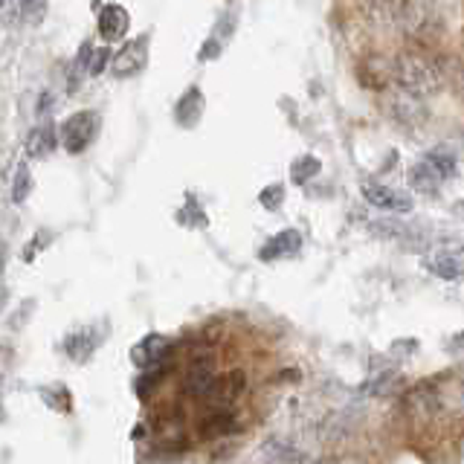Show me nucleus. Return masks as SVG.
<instances>
[{"label": "nucleus", "mask_w": 464, "mask_h": 464, "mask_svg": "<svg viewBox=\"0 0 464 464\" xmlns=\"http://www.w3.org/2000/svg\"><path fill=\"white\" fill-rule=\"evenodd\" d=\"M392 81L415 97H436L438 90H445L447 76L432 58L421 52H404L392 65Z\"/></svg>", "instance_id": "1"}, {"label": "nucleus", "mask_w": 464, "mask_h": 464, "mask_svg": "<svg viewBox=\"0 0 464 464\" xmlns=\"http://www.w3.org/2000/svg\"><path fill=\"white\" fill-rule=\"evenodd\" d=\"M99 134V113L97 111H76L61 122V145L70 154H81L90 149V143Z\"/></svg>", "instance_id": "2"}, {"label": "nucleus", "mask_w": 464, "mask_h": 464, "mask_svg": "<svg viewBox=\"0 0 464 464\" xmlns=\"http://www.w3.org/2000/svg\"><path fill=\"white\" fill-rule=\"evenodd\" d=\"M363 197L372 204L375 209H386V213H413V197L398 192V189H389L383 183L366 181L363 183Z\"/></svg>", "instance_id": "3"}, {"label": "nucleus", "mask_w": 464, "mask_h": 464, "mask_svg": "<svg viewBox=\"0 0 464 464\" xmlns=\"http://www.w3.org/2000/svg\"><path fill=\"white\" fill-rule=\"evenodd\" d=\"M145 58H149V41L145 38H134L128 41L120 52L111 56V70L113 76H136L145 67Z\"/></svg>", "instance_id": "4"}, {"label": "nucleus", "mask_w": 464, "mask_h": 464, "mask_svg": "<svg viewBox=\"0 0 464 464\" xmlns=\"http://www.w3.org/2000/svg\"><path fill=\"white\" fill-rule=\"evenodd\" d=\"M104 340V329H97V325H88V329H79L65 336V354L73 363H88L93 352L102 345Z\"/></svg>", "instance_id": "5"}, {"label": "nucleus", "mask_w": 464, "mask_h": 464, "mask_svg": "<svg viewBox=\"0 0 464 464\" xmlns=\"http://www.w3.org/2000/svg\"><path fill=\"white\" fill-rule=\"evenodd\" d=\"M213 381H215V360L209 354L206 357H195V360L189 363V368H186L183 392L197 398V400H204L206 392H209V386H213Z\"/></svg>", "instance_id": "6"}, {"label": "nucleus", "mask_w": 464, "mask_h": 464, "mask_svg": "<svg viewBox=\"0 0 464 464\" xmlns=\"http://www.w3.org/2000/svg\"><path fill=\"white\" fill-rule=\"evenodd\" d=\"M247 389V375L241 372V368H236V372H227V375H215V381L213 386H209V392H206V404H213V406H227L232 404L241 392Z\"/></svg>", "instance_id": "7"}, {"label": "nucleus", "mask_w": 464, "mask_h": 464, "mask_svg": "<svg viewBox=\"0 0 464 464\" xmlns=\"http://www.w3.org/2000/svg\"><path fill=\"white\" fill-rule=\"evenodd\" d=\"M424 267L432 276L445 282H459L461 279V250L456 247H438L424 256Z\"/></svg>", "instance_id": "8"}, {"label": "nucleus", "mask_w": 464, "mask_h": 464, "mask_svg": "<svg viewBox=\"0 0 464 464\" xmlns=\"http://www.w3.org/2000/svg\"><path fill=\"white\" fill-rule=\"evenodd\" d=\"M232 432H238V421L227 406H213V413L197 418V436L213 441V438H227Z\"/></svg>", "instance_id": "9"}, {"label": "nucleus", "mask_w": 464, "mask_h": 464, "mask_svg": "<svg viewBox=\"0 0 464 464\" xmlns=\"http://www.w3.org/2000/svg\"><path fill=\"white\" fill-rule=\"evenodd\" d=\"M168 340L163 334H145L140 343H136L131 348V360L136 368H149V366H157V363H163L166 357H168Z\"/></svg>", "instance_id": "10"}, {"label": "nucleus", "mask_w": 464, "mask_h": 464, "mask_svg": "<svg viewBox=\"0 0 464 464\" xmlns=\"http://www.w3.org/2000/svg\"><path fill=\"white\" fill-rule=\"evenodd\" d=\"M299 250H302V232L299 229H284V232H279V236H273L267 244L259 250V259L270 265V261L297 256Z\"/></svg>", "instance_id": "11"}, {"label": "nucleus", "mask_w": 464, "mask_h": 464, "mask_svg": "<svg viewBox=\"0 0 464 464\" xmlns=\"http://www.w3.org/2000/svg\"><path fill=\"white\" fill-rule=\"evenodd\" d=\"M128 27H131L128 9L120 6V4L102 6V12H99V33H102L104 41H120L125 33H128Z\"/></svg>", "instance_id": "12"}, {"label": "nucleus", "mask_w": 464, "mask_h": 464, "mask_svg": "<svg viewBox=\"0 0 464 464\" xmlns=\"http://www.w3.org/2000/svg\"><path fill=\"white\" fill-rule=\"evenodd\" d=\"M204 108H206V99H204V90L200 88H189L181 102L174 104V120L181 128H195L200 122V116H204Z\"/></svg>", "instance_id": "13"}, {"label": "nucleus", "mask_w": 464, "mask_h": 464, "mask_svg": "<svg viewBox=\"0 0 464 464\" xmlns=\"http://www.w3.org/2000/svg\"><path fill=\"white\" fill-rule=\"evenodd\" d=\"M386 108L392 111V116L398 122H418L421 116V104H418V97L415 93H409V90H404L400 88L398 93H389L386 97Z\"/></svg>", "instance_id": "14"}, {"label": "nucleus", "mask_w": 464, "mask_h": 464, "mask_svg": "<svg viewBox=\"0 0 464 464\" xmlns=\"http://www.w3.org/2000/svg\"><path fill=\"white\" fill-rule=\"evenodd\" d=\"M56 128L52 125H38L27 136V157L29 160H44V157L56 151Z\"/></svg>", "instance_id": "15"}, {"label": "nucleus", "mask_w": 464, "mask_h": 464, "mask_svg": "<svg viewBox=\"0 0 464 464\" xmlns=\"http://www.w3.org/2000/svg\"><path fill=\"white\" fill-rule=\"evenodd\" d=\"M424 160L432 166V172H436L441 181H450V177H456L459 172V154L452 145H438V149H432Z\"/></svg>", "instance_id": "16"}, {"label": "nucleus", "mask_w": 464, "mask_h": 464, "mask_svg": "<svg viewBox=\"0 0 464 464\" xmlns=\"http://www.w3.org/2000/svg\"><path fill=\"white\" fill-rule=\"evenodd\" d=\"M409 186H413L415 192L432 197V195H438L441 177H438L436 172H432V166H429L427 160H418L413 168H409Z\"/></svg>", "instance_id": "17"}, {"label": "nucleus", "mask_w": 464, "mask_h": 464, "mask_svg": "<svg viewBox=\"0 0 464 464\" xmlns=\"http://www.w3.org/2000/svg\"><path fill=\"white\" fill-rule=\"evenodd\" d=\"M41 400H44L50 409L61 413V415H70L73 413V395H70V389L61 386V383L41 386Z\"/></svg>", "instance_id": "18"}, {"label": "nucleus", "mask_w": 464, "mask_h": 464, "mask_svg": "<svg viewBox=\"0 0 464 464\" xmlns=\"http://www.w3.org/2000/svg\"><path fill=\"white\" fill-rule=\"evenodd\" d=\"M166 375H168V368H163L160 363L157 366H149V368H143V375H140V381L134 383V392L136 398H151L157 392V386H160L166 381Z\"/></svg>", "instance_id": "19"}, {"label": "nucleus", "mask_w": 464, "mask_h": 464, "mask_svg": "<svg viewBox=\"0 0 464 464\" xmlns=\"http://www.w3.org/2000/svg\"><path fill=\"white\" fill-rule=\"evenodd\" d=\"M320 168H322L320 157H313V154H305V157H299V160L290 166V181L297 183V186H305V183L311 181V177H316V174H320Z\"/></svg>", "instance_id": "20"}, {"label": "nucleus", "mask_w": 464, "mask_h": 464, "mask_svg": "<svg viewBox=\"0 0 464 464\" xmlns=\"http://www.w3.org/2000/svg\"><path fill=\"white\" fill-rule=\"evenodd\" d=\"M265 452L276 461H305V456L299 450H293L290 441H279V438H270L265 445Z\"/></svg>", "instance_id": "21"}, {"label": "nucleus", "mask_w": 464, "mask_h": 464, "mask_svg": "<svg viewBox=\"0 0 464 464\" xmlns=\"http://www.w3.org/2000/svg\"><path fill=\"white\" fill-rule=\"evenodd\" d=\"M29 192H33V174H29V166L24 163V166L18 168V174H15L12 200H15V204H24V200L29 197Z\"/></svg>", "instance_id": "22"}, {"label": "nucleus", "mask_w": 464, "mask_h": 464, "mask_svg": "<svg viewBox=\"0 0 464 464\" xmlns=\"http://www.w3.org/2000/svg\"><path fill=\"white\" fill-rule=\"evenodd\" d=\"M259 204L267 209V213H276V209L284 204V186L282 183H273V186H267L265 192L259 195Z\"/></svg>", "instance_id": "23"}, {"label": "nucleus", "mask_w": 464, "mask_h": 464, "mask_svg": "<svg viewBox=\"0 0 464 464\" xmlns=\"http://www.w3.org/2000/svg\"><path fill=\"white\" fill-rule=\"evenodd\" d=\"M108 61H111V50L108 47L90 50V56H88V76H99V73H104Z\"/></svg>", "instance_id": "24"}, {"label": "nucleus", "mask_w": 464, "mask_h": 464, "mask_svg": "<svg viewBox=\"0 0 464 464\" xmlns=\"http://www.w3.org/2000/svg\"><path fill=\"white\" fill-rule=\"evenodd\" d=\"M398 383V375L395 372H386V375H377V381H372L366 386L368 395H389Z\"/></svg>", "instance_id": "25"}, {"label": "nucleus", "mask_w": 464, "mask_h": 464, "mask_svg": "<svg viewBox=\"0 0 464 464\" xmlns=\"http://www.w3.org/2000/svg\"><path fill=\"white\" fill-rule=\"evenodd\" d=\"M220 56V41L218 38H209L204 50H200V61H209V58H218Z\"/></svg>", "instance_id": "26"}, {"label": "nucleus", "mask_w": 464, "mask_h": 464, "mask_svg": "<svg viewBox=\"0 0 464 464\" xmlns=\"http://www.w3.org/2000/svg\"><path fill=\"white\" fill-rule=\"evenodd\" d=\"M52 104H56V99H52V93H41V102H38V116H44L47 111H52Z\"/></svg>", "instance_id": "27"}, {"label": "nucleus", "mask_w": 464, "mask_h": 464, "mask_svg": "<svg viewBox=\"0 0 464 464\" xmlns=\"http://www.w3.org/2000/svg\"><path fill=\"white\" fill-rule=\"evenodd\" d=\"M6 299H9V293H6V288H0V311H4V305H6Z\"/></svg>", "instance_id": "28"}, {"label": "nucleus", "mask_w": 464, "mask_h": 464, "mask_svg": "<svg viewBox=\"0 0 464 464\" xmlns=\"http://www.w3.org/2000/svg\"><path fill=\"white\" fill-rule=\"evenodd\" d=\"M18 4H20V6H24V9H29V6H33V4H35V0H18Z\"/></svg>", "instance_id": "29"}, {"label": "nucleus", "mask_w": 464, "mask_h": 464, "mask_svg": "<svg viewBox=\"0 0 464 464\" xmlns=\"http://www.w3.org/2000/svg\"><path fill=\"white\" fill-rule=\"evenodd\" d=\"M6 418V413H4V406H0V421H4Z\"/></svg>", "instance_id": "30"}, {"label": "nucleus", "mask_w": 464, "mask_h": 464, "mask_svg": "<svg viewBox=\"0 0 464 464\" xmlns=\"http://www.w3.org/2000/svg\"><path fill=\"white\" fill-rule=\"evenodd\" d=\"M4 4H6V0H0V6H4Z\"/></svg>", "instance_id": "31"}]
</instances>
